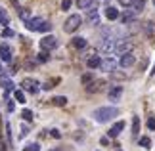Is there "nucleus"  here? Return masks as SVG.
Returning a JSON list of instances; mask_svg holds the SVG:
<instances>
[{
	"label": "nucleus",
	"mask_w": 155,
	"mask_h": 151,
	"mask_svg": "<svg viewBox=\"0 0 155 151\" xmlns=\"http://www.w3.org/2000/svg\"><path fill=\"white\" fill-rule=\"evenodd\" d=\"M0 151H6V147H4V143H0Z\"/></svg>",
	"instance_id": "40"
},
{
	"label": "nucleus",
	"mask_w": 155,
	"mask_h": 151,
	"mask_svg": "<svg viewBox=\"0 0 155 151\" xmlns=\"http://www.w3.org/2000/svg\"><path fill=\"white\" fill-rule=\"evenodd\" d=\"M25 151H40V146H38V143H29Z\"/></svg>",
	"instance_id": "32"
},
{
	"label": "nucleus",
	"mask_w": 155,
	"mask_h": 151,
	"mask_svg": "<svg viewBox=\"0 0 155 151\" xmlns=\"http://www.w3.org/2000/svg\"><path fill=\"white\" fill-rule=\"evenodd\" d=\"M140 134V119L138 117H132V136L136 138Z\"/></svg>",
	"instance_id": "22"
},
{
	"label": "nucleus",
	"mask_w": 155,
	"mask_h": 151,
	"mask_svg": "<svg viewBox=\"0 0 155 151\" xmlns=\"http://www.w3.org/2000/svg\"><path fill=\"white\" fill-rule=\"evenodd\" d=\"M21 117L29 123V120H33V111H31V109H23V111H21Z\"/></svg>",
	"instance_id": "27"
},
{
	"label": "nucleus",
	"mask_w": 155,
	"mask_h": 151,
	"mask_svg": "<svg viewBox=\"0 0 155 151\" xmlns=\"http://www.w3.org/2000/svg\"><path fill=\"white\" fill-rule=\"evenodd\" d=\"M107 96H109V101H119V98L123 96V86H113Z\"/></svg>",
	"instance_id": "15"
},
{
	"label": "nucleus",
	"mask_w": 155,
	"mask_h": 151,
	"mask_svg": "<svg viewBox=\"0 0 155 151\" xmlns=\"http://www.w3.org/2000/svg\"><path fill=\"white\" fill-rule=\"evenodd\" d=\"M115 52L119 54V56H124V54H130V52H132V42H130L128 38H121V40H117Z\"/></svg>",
	"instance_id": "4"
},
{
	"label": "nucleus",
	"mask_w": 155,
	"mask_h": 151,
	"mask_svg": "<svg viewBox=\"0 0 155 151\" xmlns=\"http://www.w3.org/2000/svg\"><path fill=\"white\" fill-rule=\"evenodd\" d=\"M29 134V128H27V126H23V128H21V136H27Z\"/></svg>",
	"instance_id": "39"
},
{
	"label": "nucleus",
	"mask_w": 155,
	"mask_h": 151,
	"mask_svg": "<svg viewBox=\"0 0 155 151\" xmlns=\"http://www.w3.org/2000/svg\"><path fill=\"white\" fill-rule=\"evenodd\" d=\"M0 86H2L6 92H15V84L12 82V78H8L6 75H0Z\"/></svg>",
	"instance_id": "12"
},
{
	"label": "nucleus",
	"mask_w": 155,
	"mask_h": 151,
	"mask_svg": "<svg viewBox=\"0 0 155 151\" xmlns=\"http://www.w3.org/2000/svg\"><path fill=\"white\" fill-rule=\"evenodd\" d=\"M144 6H146V0H132V6H130V8L134 10V14H140V11L144 10Z\"/></svg>",
	"instance_id": "19"
},
{
	"label": "nucleus",
	"mask_w": 155,
	"mask_h": 151,
	"mask_svg": "<svg viewBox=\"0 0 155 151\" xmlns=\"http://www.w3.org/2000/svg\"><path fill=\"white\" fill-rule=\"evenodd\" d=\"M117 115H119L117 107H100V109L94 111V119H96L98 123H107V120H111L113 117H117Z\"/></svg>",
	"instance_id": "1"
},
{
	"label": "nucleus",
	"mask_w": 155,
	"mask_h": 151,
	"mask_svg": "<svg viewBox=\"0 0 155 151\" xmlns=\"http://www.w3.org/2000/svg\"><path fill=\"white\" fill-rule=\"evenodd\" d=\"M0 34H2V37H4V38H12V37H14V31H12V29H10V27H6V29H4V31H0Z\"/></svg>",
	"instance_id": "29"
},
{
	"label": "nucleus",
	"mask_w": 155,
	"mask_h": 151,
	"mask_svg": "<svg viewBox=\"0 0 155 151\" xmlns=\"http://www.w3.org/2000/svg\"><path fill=\"white\" fill-rule=\"evenodd\" d=\"M25 25H27L29 31H40L42 25H44V19H42V17H33V19L29 23H25Z\"/></svg>",
	"instance_id": "10"
},
{
	"label": "nucleus",
	"mask_w": 155,
	"mask_h": 151,
	"mask_svg": "<svg viewBox=\"0 0 155 151\" xmlns=\"http://www.w3.org/2000/svg\"><path fill=\"white\" fill-rule=\"evenodd\" d=\"M37 61H48V52H40L38 56H37Z\"/></svg>",
	"instance_id": "30"
},
{
	"label": "nucleus",
	"mask_w": 155,
	"mask_h": 151,
	"mask_svg": "<svg viewBox=\"0 0 155 151\" xmlns=\"http://www.w3.org/2000/svg\"><path fill=\"white\" fill-rule=\"evenodd\" d=\"M81 25H82V17H81L79 14H73V15H69L67 19H65L63 31H65V33H75V31H79Z\"/></svg>",
	"instance_id": "2"
},
{
	"label": "nucleus",
	"mask_w": 155,
	"mask_h": 151,
	"mask_svg": "<svg viewBox=\"0 0 155 151\" xmlns=\"http://www.w3.org/2000/svg\"><path fill=\"white\" fill-rule=\"evenodd\" d=\"M14 98H15V101H19V103H25V94H23V90H15Z\"/></svg>",
	"instance_id": "25"
},
{
	"label": "nucleus",
	"mask_w": 155,
	"mask_h": 151,
	"mask_svg": "<svg viewBox=\"0 0 155 151\" xmlns=\"http://www.w3.org/2000/svg\"><path fill=\"white\" fill-rule=\"evenodd\" d=\"M111 77H113V78H127V75H123V73H117V71H113V73H111Z\"/></svg>",
	"instance_id": "37"
},
{
	"label": "nucleus",
	"mask_w": 155,
	"mask_h": 151,
	"mask_svg": "<svg viewBox=\"0 0 155 151\" xmlns=\"http://www.w3.org/2000/svg\"><path fill=\"white\" fill-rule=\"evenodd\" d=\"M136 63V57H134V54L130 52V54H124V56H121L119 57V65H121V67H132V65Z\"/></svg>",
	"instance_id": "8"
},
{
	"label": "nucleus",
	"mask_w": 155,
	"mask_h": 151,
	"mask_svg": "<svg viewBox=\"0 0 155 151\" xmlns=\"http://www.w3.org/2000/svg\"><path fill=\"white\" fill-rule=\"evenodd\" d=\"M10 23V15L4 8H0V25H8Z\"/></svg>",
	"instance_id": "23"
},
{
	"label": "nucleus",
	"mask_w": 155,
	"mask_h": 151,
	"mask_svg": "<svg viewBox=\"0 0 155 151\" xmlns=\"http://www.w3.org/2000/svg\"><path fill=\"white\" fill-rule=\"evenodd\" d=\"M0 75H2V65H0Z\"/></svg>",
	"instance_id": "41"
},
{
	"label": "nucleus",
	"mask_w": 155,
	"mask_h": 151,
	"mask_svg": "<svg viewBox=\"0 0 155 151\" xmlns=\"http://www.w3.org/2000/svg\"><path fill=\"white\" fill-rule=\"evenodd\" d=\"M50 134H52V138H61V134H59V130H56V128H54V130H50Z\"/></svg>",
	"instance_id": "38"
},
{
	"label": "nucleus",
	"mask_w": 155,
	"mask_h": 151,
	"mask_svg": "<svg viewBox=\"0 0 155 151\" xmlns=\"http://www.w3.org/2000/svg\"><path fill=\"white\" fill-rule=\"evenodd\" d=\"M52 103L58 105V107H63L65 103H67V98H65V96H56V98L52 100Z\"/></svg>",
	"instance_id": "24"
},
{
	"label": "nucleus",
	"mask_w": 155,
	"mask_h": 151,
	"mask_svg": "<svg viewBox=\"0 0 155 151\" xmlns=\"http://www.w3.org/2000/svg\"><path fill=\"white\" fill-rule=\"evenodd\" d=\"M71 4H73V0H61V10L67 11V10L71 8Z\"/></svg>",
	"instance_id": "31"
},
{
	"label": "nucleus",
	"mask_w": 155,
	"mask_h": 151,
	"mask_svg": "<svg viewBox=\"0 0 155 151\" xmlns=\"http://www.w3.org/2000/svg\"><path fill=\"white\" fill-rule=\"evenodd\" d=\"M94 80V77H92V73H86V75H82V78H81V82L84 84V86H88V84H90Z\"/></svg>",
	"instance_id": "26"
},
{
	"label": "nucleus",
	"mask_w": 155,
	"mask_h": 151,
	"mask_svg": "<svg viewBox=\"0 0 155 151\" xmlns=\"http://www.w3.org/2000/svg\"><path fill=\"white\" fill-rule=\"evenodd\" d=\"M105 17H107L109 21H115V19H119V17H121V14H119L117 8H113V6H107V8H105Z\"/></svg>",
	"instance_id": "16"
},
{
	"label": "nucleus",
	"mask_w": 155,
	"mask_h": 151,
	"mask_svg": "<svg viewBox=\"0 0 155 151\" xmlns=\"http://www.w3.org/2000/svg\"><path fill=\"white\" fill-rule=\"evenodd\" d=\"M40 48H42V52H50V50H56L58 48V38L48 34V37H44L40 40Z\"/></svg>",
	"instance_id": "5"
},
{
	"label": "nucleus",
	"mask_w": 155,
	"mask_h": 151,
	"mask_svg": "<svg viewBox=\"0 0 155 151\" xmlns=\"http://www.w3.org/2000/svg\"><path fill=\"white\" fill-rule=\"evenodd\" d=\"M94 2L96 0H77V6H79V10H88Z\"/></svg>",
	"instance_id": "21"
},
{
	"label": "nucleus",
	"mask_w": 155,
	"mask_h": 151,
	"mask_svg": "<svg viewBox=\"0 0 155 151\" xmlns=\"http://www.w3.org/2000/svg\"><path fill=\"white\" fill-rule=\"evenodd\" d=\"M100 63H102V57H100V56H90L88 61H86V65L90 69H100Z\"/></svg>",
	"instance_id": "17"
},
{
	"label": "nucleus",
	"mask_w": 155,
	"mask_h": 151,
	"mask_svg": "<svg viewBox=\"0 0 155 151\" xmlns=\"http://www.w3.org/2000/svg\"><path fill=\"white\" fill-rule=\"evenodd\" d=\"M73 46L77 48V50H84V48L88 46V40L82 38V37H75L73 38Z\"/></svg>",
	"instance_id": "18"
},
{
	"label": "nucleus",
	"mask_w": 155,
	"mask_h": 151,
	"mask_svg": "<svg viewBox=\"0 0 155 151\" xmlns=\"http://www.w3.org/2000/svg\"><path fill=\"white\" fill-rule=\"evenodd\" d=\"M140 146L147 149V147L151 146V140H150V138H147V136H142V138H140Z\"/></svg>",
	"instance_id": "28"
},
{
	"label": "nucleus",
	"mask_w": 155,
	"mask_h": 151,
	"mask_svg": "<svg viewBox=\"0 0 155 151\" xmlns=\"http://www.w3.org/2000/svg\"><path fill=\"white\" fill-rule=\"evenodd\" d=\"M100 69L105 71V73H113V71L117 69V59L115 57H111V56H107L102 59V63H100Z\"/></svg>",
	"instance_id": "6"
},
{
	"label": "nucleus",
	"mask_w": 155,
	"mask_h": 151,
	"mask_svg": "<svg viewBox=\"0 0 155 151\" xmlns=\"http://www.w3.org/2000/svg\"><path fill=\"white\" fill-rule=\"evenodd\" d=\"M104 84H105L104 80H92V82L86 86V92H88V94H96V92H100V90H102Z\"/></svg>",
	"instance_id": "14"
},
{
	"label": "nucleus",
	"mask_w": 155,
	"mask_h": 151,
	"mask_svg": "<svg viewBox=\"0 0 155 151\" xmlns=\"http://www.w3.org/2000/svg\"><path fill=\"white\" fill-rule=\"evenodd\" d=\"M0 59L6 63L12 61V48L8 44H0Z\"/></svg>",
	"instance_id": "13"
},
{
	"label": "nucleus",
	"mask_w": 155,
	"mask_h": 151,
	"mask_svg": "<svg viewBox=\"0 0 155 151\" xmlns=\"http://www.w3.org/2000/svg\"><path fill=\"white\" fill-rule=\"evenodd\" d=\"M86 23L92 27L100 25V11H98V2H94L90 8L86 10Z\"/></svg>",
	"instance_id": "3"
},
{
	"label": "nucleus",
	"mask_w": 155,
	"mask_h": 151,
	"mask_svg": "<svg viewBox=\"0 0 155 151\" xmlns=\"http://www.w3.org/2000/svg\"><path fill=\"white\" fill-rule=\"evenodd\" d=\"M117 151H121V149H117Z\"/></svg>",
	"instance_id": "44"
},
{
	"label": "nucleus",
	"mask_w": 155,
	"mask_h": 151,
	"mask_svg": "<svg viewBox=\"0 0 155 151\" xmlns=\"http://www.w3.org/2000/svg\"><path fill=\"white\" fill-rule=\"evenodd\" d=\"M6 101H8V103H6V109L12 113V111L15 109V101H12V100H6Z\"/></svg>",
	"instance_id": "33"
},
{
	"label": "nucleus",
	"mask_w": 155,
	"mask_h": 151,
	"mask_svg": "<svg viewBox=\"0 0 155 151\" xmlns=\"http://www.w3.org/2000/svg\"><path fill=\"white\" fill-rule=\"evenodd\" d=\"M21 86L25 92H31V94H37L38 92V80H35V78H23L21 80Z\"/></svg>",
	"instance_id": "7"
},
{
	"label": "nucleus",
	"mask_w": 155,
	"mask_h": 151,
	"mask_svg": "<svg viewBox=\"0 0 155 151\" xmlns=\"http://www.w3.org/2000/svg\"><path fill=\"white\" fill-rule=\"evenodd\" d=\"M147 126H150V130H155V117L147 119Z\"/></svg>",
	"instance_id": "35"
},
{
	"label": "nucleus",
	"mask_w": 155,
	"mask_h": 151,
	"mask_svg": "<svg viewBox=\"0 0 155 151\" xmlns=\"http://www.w3.org/2000/svg\"><path fill=\"white\" fill-rule=\"evenodd\" d=\"M19 17H21L25 23H29V21L33 19V17H31V11H29L27 8H19Z\"/></svg>",
	"instance_id": "20"
},
{
	"label": "nucleus",
	"mask_w": 155,
	"mask_h": 151,
	"mask_svg": "<svg viewBox=\"0 0 155 151\" xmlns=\"http://www.w3.org/2000/svg\"><path fill=\"white\" fill-rule=\"evenodd\" d=\"M153 6H155V0H153Z\"/></svg>",
	"instance_id": "43"
},
{
	"label": "nucleus",
	"mask_w": 155,
	"mask_h": 151,
	"mask_svg": "<svg viewBox=\"0 0 155 151\" xmlns=\"http://www.w3.org/2000/svg\"><path fill=\"white\" fill-rule=\"evenodd\" d=\"M134 17H136L134 10H132V8H127V10L121 14V17H119V19L123 21V25H130V23H134Z\"/></svg>",
	"instance_id": "9"
},
{
	"label": "nucleus",
	"mask_w": 155,
	"mask_h": 151,
	"mask_svg": "<svg viewBox=\"0 0 155 151\" xmlns=\"http://www.w3.org/2000/svg\"><path fill=\"white\" fill-rule=\"evenodd\" d=\"M52 31V25L48 21H44V25H42V29H40V33H50Z\"/></svg>",
	"instance_id": "34"
},
{
	"label": "nucleus",
	"mask_w": 155,
	"mask_h": 151,
	"mask_svg": "<svg viewBox=\"0 0 155 151\" xmlns=\"http://www.w3.org/2000/svg\"><path fill=\"white\" fill-rule=\"evenodd\" d=\"M54 151H59V149H54Z\"/></svg>",
	"instance_id": "42"
},
{
	"label": "nucleus",
	"mask_w": 155,
	"mask_h": 151,
	"mask_svg": "<svg viewBox=\"0 0 155 151\" xmlns=\"http://www.w3.org/2000/svg\"><path fill=\"white\" fill-rule=\"evenodd\" d=\"M123 130H124V120H119V123H115V124H113L111 128H109L107 136H109V138H117Z\"/></svg>",
	"instance_id": "11"
},
{
	"label": "nucleus",
	"mask_w": 155,
	"mask_h": 151,
	"mask_svg": "<svg viewBox=\"0 0 155 151\" xmlns=\"http://www.w3.org/2000/svg\"><path fill=\"white\" fill-rule=\"evenodd\" d=\"M119 4L124 6V8H130V6H132V0H119Z\"/></svg>",
	"instance_id": "36"
}]
</instances>
